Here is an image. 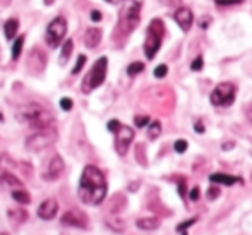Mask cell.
I'll list each match as a JSON object with an SVG mask.
<instances>
[{
    "instance_id": "cell-1",
    "label": "cell",
    "mask_w": 252,
    "mask_h": 235,
    "mask_svg": "<svg viewBox=\"0 0 252 235\" xmlns=\"http://www.w3.org/2000/svg\"><path fill=\"white\" fill-rule=\"evenodd\" d=\"M106 179L103 172L94 165H86L81 173L79 186H77V196L81 202L88 206H100L106 198Z\"/></svg>"
},
{
    "instance_id": "cell-2",
    "label": "cell",
    "mask_w": 252,
    "mask_h": 235,
    "mask_svg": "<svg viewBox=\"0 0 252 235\" xmlns=\"http://www.w3.org/2000/svg\"><path fill=\"white\" fill-rule=\"evenodd\" d=\"M17 117H19L21 122L28 124L34 131L48 129V127L53 126V120H55L50 110L41 106L40 103H28V105L21 106V110L17 112Z\"/></svg>"
},
{
    "instance_id": "cell-3",
    "label": "cell",
    "mask_w": 252,
    "mask_h": 235,
    "mask_svg": "<svg viewBox=\"0 0 252 235\" xmlns=\"http://www.w3.org/2000/svg\"><path fill=\"white\" fill-rule=\"evenodd\" d=\"M141 0H124L119 16V30L124 36L130 34L141 21Z\"/></svg>"
},
{
    "instance_id": "cell-4",
    "label": "cell",
    "mask_w": 252,
    "mask_h": 235,
    "mask_svg": "<svg viewBox=\"0 0 252 235\" xmlns=\"http://www.w3.org/2000/svg\"><path fill=\"white\" fill-rule=\"evenodd\" d=\"M163 36H165V24L161 19H153L146 30V40H144V53L146 59L153 60L161 47Z\"/></svg>"
},
{
    "instance_id": "cell-5",
    "label": "cell",
    "mask_w": 252,
    "mask_h": 235,
    "mask_svg": "<svg viewBox=\"0 0 252 235\" xmlns=\"http://www.w3.org/2000/svg\"><path fill=\"white\" fill-rule=\"evenodd\" d=\"M106 70H108V59L106 57H100L96 62L93 64V67L90 69V72L86 74V77L83 79L81 90L83 93H91L96 88H100L106 79Z\"/></svg>"
},
{
    "instance_id": "cell-6",
    "label": "cell",
    "mask_w": 252,
    "mask_h": 235,
    "mask_svg": "<svg viewBox=\"0 0 252 235\" xmlns=\"http://www.w3.org/2000/svg\"><path fill=\"white\" fill-rule=\"evenodd\" d=\"M237 88L233 83H220L215 90L211 91V103L215 106H230L235 101Z\"/></svg>"
},
{
    "instance_id": "cell-7",
    "label": "cell",
    "mask_w": 252,
    "mask_h": 235,
    "mask_svg": "<svg viewBox=\"0 0 252 235\" xmlns=\"http://www.w3.org/2000/svg\"><path fill=\"white\" fill-rule=\"evenodd\" d=\"M65 34H67V19L62 16H57L55 19H52L50 24H48L45 38H47V43L50 45L52 48H57L63 41Z\"/></svg>"
},
{
    "instance_id": "cell-8",
    "label": "cell",
    "mask_w": 252,
    "mask_h": 235,
    "mask_svg": "<svg viewBox=\"0 0 252 235\" xmlns=\"http://www.w3.org/2000/svg\"><path fill=\"white\" fill-rule=\"evenodd\" d=\"M55 141H57V133L52 127H48V129H41L36 131L34 134H31L26 139V148L30 151H41V149L48 148Z\"/></svg>"
},
{
    "instance_id": "cell-9",
    "label": "cell",
    "mask_w": 252,
    "mask_h": 235,
    "mask_svg": "<svg viewBox=\"0 0 252 235\" xmlns=\"http://www.w3.org/2000/svg\"><path fill=\"white\" fill-rule=\"evenodd\" d=\"M113 134H115L117 153H119L120 156H126L127 151H129V148H130V144H132L134 136H136V134H134V131L130 129L129 126H124V124H120Z\"/></svg>"
},
{
    "instance_id": "cell-10",
    "label": "cell",
    "mask_w": 252,
    "mask_h": 235,
    "mask_svg": "<svg viewBox=\"0 0 252 235\" xmlns=\"http://www.w3.org/2000/svg\"><path fill=\"white\" fill-rule=\"evenodd\" d=\"M63 170H65V163H63V160L60 158L59 155H55L48 160L47 167H45V170L41 172V177H43L47 182H53V180H59L60 177H62Z\"/></svg>"
},
{
    "instance_id": "cell-11",
    "label": "cell",
    "mask_w": 252,
    "mask_h": 235,
    "mask_svg": "<svg viewBox=\"0 0 252 235\" xmlns=\"http://www.w3.org/2000/svg\"><path fill=\"white\" fill-rule=\"evenodd\" d=\"M60 223H62V225H65V227H76V229L86 230L88 225H90V220H88V216L84 215V213L70 209V211L63 213L62 218H60Z\"/></svg>"
},
{
    "instance_id": "cell-12",
    "label": "cell",
    "mask_w": 252,
    "mask_h": 235,
    "mask_svg": "<svg viewBox=\"0 0 252 235\" xmlns=\"http://www.w3.org/2000/svg\"><path fill=\"white\" fill-rule=\"evenodd\" d=\"M36 213H38V216H40L41 220H45V222H50V220H53L57 216V213H59V202H57L53 198L45 199V201L38 206Z\"/></svg>"
},
{
    "instance_id": "cell-13",
    "label": "cell",
    "mask_w": 252,
    "mask_h": 235,
    "mask_svg": "<svg viewBox=\"0 0 252 235\" xmlns=\"http://www.w3.org/2000/svg\"><path fill=\"white\" fill-rule=\"evenodd\" d=\"M173 19H175V23L182 28V31H186L187 33V31L192 28L194 14L189 7H179V9L175 10V14H173Z\"/></svg>"
},
{
    "instance_id": "cell-14",
    "label": "cell",
    "mask_w": 252,
    "mask_h": 235,
    "mask_svg": "<svg viewBox=\"0 0 252 235\" xmlns=\"http://www.w3.org/2000/svg\"><path fill=\"white\" fill-rule=\"evenodd\" d=\"M101 41V30L100 28H88L84 33V45L88 48H96Z\"/></svg>"
},
{
    "instance_id": "cell-15",
    "label": "cell",
    "mask_w": 252,
    "mask_h": 235,
    "mask_svg": "<svg viewBox=\"0 0 252 235\" xmlns=\"http://www.w3.org/2000/svg\"><path fill=\"white\" fill-rule=\"evenodd\" d=\"M209 182L213 184H221V186H235V184H242V179L239 177L228 175V173H213L209 175Z\"/></svg>"
},
{
    "instance_id": "cell-16",
    "label": "cell",
    "mask_w": 252,
    "mask_h": 235,
    "mask_svg": "<svg viewBox=\"0 0 252 235\" xmlns=\"http://www.w3.org/2000/svg\"><path fill=\"white\" fill-rule=\"evenodd\" d=\"M0 186L7 187L9 191H14V189H21V187H23V182H21V180L17 179L16 175H12V173L3 172L2 175H0Z\"/></svg>"
},
{
    "instance_id": "cell-17",
    "label": "cell",
    "mask_w": 252,
    "mask_h": 235,
    "mask_svg": "<svg viewBox=\"0 0 252 235\" xmlns=\"http://www.w3.org/2000/svg\"><path fill=\"white\" fill-rule=\"evenodd\" d=\"M17 30H19V21L17 19H7L5 24H3V33H5V38L9 41L16 38Z\"/></svg>"
},
{
    "instance_id": "cell-18",
    "label": "cell",
    "mask_w": 252,
    "mask_h": 235,
    "mask_svg": "<svg viewBox=\"0 0 252 235\" xmlns=\"http://www.w3.org/2000/svg\"><path fill=\"white\" fill-rule=\"evenodd\" d=\"M10 196H12L14 201H17V202H19V204H30V202H31V196H30V192H28L24 187H21V189H14V191H10Z\"/></svg>"
},
{
    "instance_id": "cell-19",
    "label": "cell",
    "mask_w": 252,
    "mask_h": 235,
    "mask_svg": "<svg viewBox=\"0 0 252 235\" xmlns=\"http://www.w3.org/2000/svg\"><path fill=\"white\" fill-rule=\"evenodd\" d=\"M72 50H74L72 40H65V43L62 45V52H60V57H59V64H60V66H65V64L69 62L70 55H72Z\"/></svg>"
},
{
    "instance_id": "cell-20",
    "label": "cell",
    "mask_w": 252,
    "mask_h": 235,
    "mask_svg": "<svg viewBox=\"0 0 252 235\" xmlns=\"http://www.w3.org/2000/svg\"><path fill=\"white\" fill-rule=\"evenodd\" d=\"M137 229L141 230H156L159 227V220L158 218H141L136 222Z\"/></svg>"
},
{
    "instance_id": "cell-21",
    "label": "cell",
    "mask_w": 252,
    "mask_h": 235,
    "mask_svg": "<svg viewBox=\"0 0 252 235\" xmlns=\"http://www.w3.org/2000/svg\"><path fill=\"white\" fill-rule=\"evenodd\" d=\"M159 134H161V124H159L158 120H153L150 124V127H148V137H150V139H158Z\"/></svg>"
},
{
    "instance_id": "cell-22",
    "label": "cell",
    "mask_w": 252,
    "mask_h": 235,
    "mask_svg": "<svg viewBox=\"0 0 252 235\" xmlns=\"http://www.w3.org/2000/svg\"><path fill=\"white\" fill-rule=\"evenodd\" d=\"M23 45H24V36H17L12 43V59L17 60L21 57V52H23Z\"/></svg>"
},
{
    "instance_id": "cell-23",
    "label": "cell",
    "mask_w": 252,
    "mask_h": 235,
    "mask_svg": "<svg viewBox=\"0 0 252 235\" xmlns=\"http://www.w3.org/2000/svg\"><path fill=\"white\" fill-rule=\"evenodd\" d=\"M144 70V64L143 62H132L129 67H127V74L129 76H137Z\"/></svg>"
},
{
    "instance_id": "cell-24",
    "label": "cell",
    "mask_w": 252,
    "mask_h": 235,
    "mask_svg": "<svg viewBox=\"0 0 252 235\" xmlns=\"http://www.w3.org/2000/svg\"><path fill=\"white\" fill-rule=\"evenodd\" d=\"M196 222H197V218H190L184 223H179V225H177V232H180L182 235H187V229H189L190 225H194Z\"/></svg>"
},
{
    "instance_id": "cell-25",
    "label": "cell",
    "mask_w": 252,
    "mask_h": 235,
    "mask_svg": "<svg viewBox=\"0 0 252 235\" xmlns=\"http://www.w3.org/2000/svg\"><path fill=\"white\" fill-rule=\"evenodd\" d=\"M166 74H168V67H166L165 64H161V66H158L155 69V77H158V79H163Z\"/></svg>"
},
{
    "instance_id": "cell-26",
    "label": "cell",
    "mask_w": 252,
    "mask_h": 235,
    "mask_svg": "<svg viewBox=\"0 0 252 235\" xmlns=\"http://www.w3.org/2000/svg\"><path fill=\"white\" fill-rule=\"evenodd\" d=\"M134 124H136V127H144L150 124V117L148 115H137L136 119H134Z\"/></svg>"
},
{
    "instance_id": "cell-27",
    "label": "cell",
    "mask_w": 252,
    "mask_h": 235,
    "mask_svg": "<svg viewBox=\"0 0 252 235\" xmlns=\"http://www.w3.org/2000/svg\"><path fill=\"white\" fill-rule=\"evenodd\" d=\"M187 141L186 139H179V141H175V144H173V148H175V151L177 153H186L187 151Z\"/></svg>"
},
{
    "instance_id": "cell-28",
    "label": "cell",
    "mask_w": 252,
    "mask_h": 235,
    "mask_svg": "<svg viewBox=\"0 0 252 235\" xmlns=\"http://www.w3.org/2000/svg\"><path fill=\"white\" fill-rule=\"evenodd\" d=\"M84 64H86V55H79V57H77V62H76V67L72 69V74L79 72V70L84 67Z\"/></svg>"
},
{
    "instance_id": "cell-29",
    "label": "cell",
    "mask_w": 252,
    "mask_h": 235,
    "mask_svg": "<svg viewBox=\"0 0 252 235\" xmlns=\"http://www.w3.org/2000/svg\"><path fill=\"white\" fill-rule=\"evenodd\" d=\"M72 100L70 98H62L60 100V108L62 110H65V112H69V110H72Z\"/></svg>"
},
{
    "instance_id": "cell-30",
    "label": "cell",
    "mask_w": 252,
    "mask_h": 235,
    "mask_svg": "<svg viewBox=\"0 0 252 235\" xmlns=\"http://www.w3.org/2000/svg\"><path fill=\"white\" fill-rule=\"evenodd\" d=\"M206 196H208V199H211V201H215V199L220 196V189L216 187V186H211V187L208 189V194H206Z\"/></svg>"
},
{
    "instance_id": "cell-31",
    "label": "cell",
    "mask_w": 252,
    "mask_h": 235,
    "mask_svg": "<svg viewBox=\"0 0 252 235\" xmlns=\"http://www.w3.org/2000/svg\"><path fill=\"white\" fill-rule=\"evenodd\" d=\"M216 5H223V7H228V5H237V3L244 2V0H215Z\"/></svg>"
},
{
    "instance_id": "cell-32",
    "label": "cell",
    "mask_w": 252,
    "mask_h": 235,
    "mask_svg": "<svg viewBox=\"0 0 252 235\" xmlns=\"http://www.w3.org/2000/svg\"><path fill=\"white\" fill-rule=\"evenodd\" d=\"M202 66H204V60H202V57L199 55L197 59L192 60V66H190V69H192V70H201Z\"/></svg>"
},
{
    "instance_id": "cell-33",
    "label": "cell",
    "mask_w": 252,
    "mask_h": 235,
    "mask_svg": "<svg viewBox=\"0 0 252 235\" xmlns=\"http://www.w3.org/2000/svg\"><path fill=\"white\" fill-rule=\"evenodd\" d=\"M199 196H201V191H199V187H192V191H190V194H189V199L190 201H197L199 199Z\"/></svg>"
},
{
    "instance_id": "cell-34",
    "label": "cell",
    "mask_w": 252,
    "mask_h": 235,
    "mask_svg": "<svg viewBox=\"0 0 252 235\" xmlns=\"http://www.w3.org/2000/svg\"><path fill=\"white\" fill-rule=\"evenodd\" d=\"M120 126V122H119V120H115V119H113V120H110V122H108V131H112V133H115V131H117V127H119Z\"/></svg>"
},
{
    "instance_id": "cell-35",
    "label": "cell",
    "mask_w": 252,
    "mask_h": 235,
    "mask_svg": "<svg viewBox=\"0 0 252 235\" xmlns=\"http://www.w3.org/2000/svg\"><path fill=\"white\" fill-rule=\"evenodd\" d=\"M209 23H211V17H209V16H204V17H202V19H201V28H202V30H206V28H208L209 26Z\"/></svg>"
},
{
    "instance_id": "cell-36",
    "label": "cell",
    "mask_w": 252,
    "mask_h": 235,
    "mask_svg": "<svg viewBox=\"0 0 252 235\" xmlns=\"http://www.w3.org/2000/svg\"><path fill=\"white\" fill-rule=\"evenodd\" d=\"M194 129H196V131H197V133H199V134H202V133H204V126H202V122H201V120H197V122L194 124Z\"/></svg>"
},
{
    "instance_id": "cell-37",
    "label": "cell",
    "mask_w": 252,
    "mask_h": 235,
    "mask_svg": "<svg viewBox=\"0 0 252 235\" xmlns=\"http://www.w3.org/2000/svg\"><path fill=\"white\" fill-rule=\"evenodd\" d=\"M91 19H93L94 23H98V21L101 19V14L98 12V10H93V12H91Z\"/></svg>"
},
{
    "instance_id": "cell-38",
    "label": "cell",
    "mask_w": 252,
    "mask_h": 235,
    "mask_svg": "<svg viewBox=\"0 0 252 235\" xmlns=\"http://www.w3.org/2000/svg\"><path fill=\"white\" fill-rule=\"evenodd\" d=\"M246 115H247V119L252 122V103H249V105L246 106Z\"/></svg>"
},
{
    "instance_id": "cell-39",
    "label": "cell",
    "mask_w": 252,
    "mask_h": 235,
    "mask_svg": "<svg viewBox=\"0 0 252 235\" xmlns=\"http://www.w3.org/2000/svg\"><path fill=\"white\" fill-rule=\"evenodd\" d=\"M179 194L182 196V198H184V196H186V182H184V180L179 184Z\"/></svg>"
},
{
    "instance_id": "cell-40",
    "label": "cell",
    "mask_w": 252,
    "mask_h": 235,
    "mask_svg": "<svg viewBox=\"0 0 252 235\" xmlns=\"http://www.w3.org/2000/svg\"><path fill=\"white\" fill-rule=\"evenodd\" d=\"M165 3H168V5H172V7H175V5H179L180 3V0H163Z\"/></svg>"
},
{
    "instance_id": "cell-41",
    "label": "cell",
    "mask_w": 252,
    "mask_h": 235,
    "mask_svg": "<svg viewBox=\"0 0 252 235\" xmlns=\"http://www.w3.org/2000/svg\"><path fill=\"white\" fill-rule=\"evenodd\" d=\"M105 2H108V3H113V5H117V3L124 2V0H105Z\"/></svg>"
},
{
    "instance_id": "cell-42",
    "label": "cell",
    "mask_w": 252,
    "mask_h": 235,
    "mask_svg": "<svg viewBox=\"0 0 252 235\" xmlns=\"http://www.w3.org/2000/svg\"><path fill=\"white\" fill-rule=\"evenodd\" d=\"M232 146H233L232 142H226V144L223 146V149H232Z\"/></svg>"
},
{
    "instance_id": "cell-43",
    "label": "cell",
    "mask_w": 252,
    "mask_h": 235,
    "mask_svg": "<svg viewBox=\"0 0 252 235\" xmlns=\"http://www.w3.org/2000/svg\"><path fill=\"white\" fill-rule=\"evenodd\" d=\"M43 2H45V5H52V3L55 2V0H43Z\"/></svg>"
},
{
    "instance_id": "cell-44",
    "label": "cell",
    "mask_w": 252,
    "mask_h": 235,
    "mask_svg": "<svg viewBox=\"0 0 252 235\" xmlns=\"http://www.w3.org/2000/svg\"><path fill=\"white\" fill-rule=\"evenodd\" d=\"M0 235H9V234H7V232H2V234H0Z\"/></svg>"
}]
</instances>
